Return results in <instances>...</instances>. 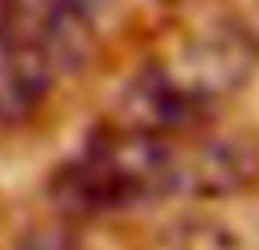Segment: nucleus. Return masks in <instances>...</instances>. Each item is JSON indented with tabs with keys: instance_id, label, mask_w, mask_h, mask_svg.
Segmentation results:
<instances>
[{
	"instance_id": "3",
	"label": "nucleus",
	"mask_w": 259,
	"mask_h": 250,
	"mask_svg": "<svg viewBox=\"0 0 259 250\" xmlns=\"http://www.w3.org/2000/svg\"><path fill=\"white\" fill-rule=\"evenodd\" d=\"M210 112L213 109L190 96L164 69V63H148L125 83L115 122L158 138H171L174 132H197L210 119Z\"/></svg>"
},
{
	"instance_id": "5",
	"label": "nucleus",
	"mask_w": 259,
	"mask_h": 250,
	"mask_svg": "<svg viewBox=\"0 0 259 250\" xmlns=\"http://www.w3.org/2000/svg\"><path fill=\"white\" fill-rule=\"evenodd\" d=\"M53 63L33 37L0 26V128L26 125L53 89Z\"/></svg>"
},
{
	"instance_id": "2",
	"label": "nucleus",
	"mask_w": 259,
	"mask_h": 250,
	"mask_svg": "<svg viewBox=\"0 0 259 250\" xmlns=\"http://www.w3.org/2000/svg\"><path fill=\"white\" fill-rule=\"evenodd\" d=\"M259 50L243 26L220 23L210 30L197 33L177 59L164 63V69L171 73L177 83L190 92L194 99H200L203 105L213 109L217 99L236 92L256 69Z\"/></svg>"
},
{
	"instance_id": "4",
	"label": "nucleus",
	"mask_w": 259,
	"mask_h": 250,
	"mask_svg": "<svg viewBox=\"0 0 259 250\" xmlns=\"http://www.w3.org/2000/svg\"><path fill=\"white\" fill-rule=\"evenodd\" d=\"M177 191L197 198H233L259 181V148L246 138H197L187 152H177Z\"/></svg>"
},
{
	"instance_id": "7",
	"label": "nucleus",
	"mask_w": 259,
	"mask_h": 250,
	"mask_svg": "<svg viewBox=\"0 0 259 250\" xmlns=\"http://www.w3.org/2000/svg\"><path fill=\"white\" fill-rule=\"evenodd\" d=\"M20 250H66V244H63L59 234H36V237H30Z\"/></svg>"
},
{
	"instance_id": "6",
	"label": "nucleus",
	"mask_w": 259,
	"mask_h": 250,
	"mask_svg": "<svg viewBox=\"0 0 259 250\" xmlns=\"http://www.w3.org/2000/svg\"><path fill=\"white\" fill-rule=\"evenodd\" d=\"M161 250H236V237L217 221H184L167 234Z\"/></svg>"
},
{
	"instance_id": "1",
	"label": "nucleus",
	"mask_w": 259,
	"mask_h": 250,
	"mask_svg": "<svg viewBox=\"0 0 259 250\" xmlns=\"http://www.w3.org/2000/svg\"><path fill=\"white\" fill-rule=\"evenodd\" d=\"M177 194V155L167 138L102 125L50 178V198L69 221H95Z\"/></svg>"
}]
</instances>
